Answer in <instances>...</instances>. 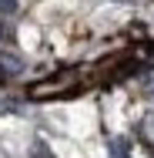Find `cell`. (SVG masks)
I'll return each instance as SVG.
<instances>
[{
    "label": "cell",
    "instance_id": "cell-1",
    "mask_svg": "<svg viewBox=\"0 0 154 158\" xmlns=\"http://www.w3.org/2000/svg\"><path fill=\"white\" fill-rule=\"evenodd\" d=\"M24 67H27V64H24L20 54H14V51H0V77H17Z\"/></svg>",
    "mask_w": 154,
    "mask_h": 158
},
{
    "label": "cell",
    "instance_id": "cell-2",
    "mask_svg": "<svg viewBox=\"0 0 154 158\" xmlns=\"http://www.w3.org/2000/svg\"><path fill=\"white\" fill-rule=\"evenodd\" d=\"M111 152H114V158H127V152H131V141H127V138H117V141L111 145Z\"/></svg>",
    "mask_w": 154,
    "mask_h": 158
},
{
    "label": "cell",
    "instance_id": "cell-3",
    "mask_svg": "<svg viewBox=\"0 0 154 158\" xmlns=\"http://www.w3.org/2000/svg\"><path fill=\"white\" fill-rule=\"evenodd\" d=\"M17 10H20L17 0H0V17H10V14H17Z\"/></svg>",
    "mask_w": 154,
    "mask_h": 158
},
{
    "label": "cell",
    "instance_id": "cell-4",
    "mask_svg": "<svg viewBox=\"0 0 154 158\" xmlns=\"http://www.w3.org/2000/svg\"><path fill=\"white\" fill-rule=\"evenodd\" d=\"M30 158H54V155H50V148H47L44 141H37V145L30 148Z\"/></svg>",
    "mask_w": 154,
    "mask_h": 158
},
{
    "label": "cell",
    "instance_id": "cell-5",
    "mask_svg": "<svg viewBox=\"0 0 154 158\" xmlns=\"http://www.w3.org/2000/svg\"><path fill=\"white\" fill-rule=\"evenodd\" d=\"M114 3H134V0H114Z\"/></svg>",
    "mask_w": 154,
    "mask_h": 158
},
{
    "label": "cell",
    "instance_id": "cell-6",
    "mask_svg": "<svg viewBox=\"0 0 154 158\" xmlns=\"http://www.w3.org/2000/svg\"><path fill=\"white\" fill-rule=\"evenodd\" d=\"M3 34H7V31H3V27H0V37H3Z\"/></svg>",
    "mask_w": 154,
    "mask_h": 158
}]
</instances>
